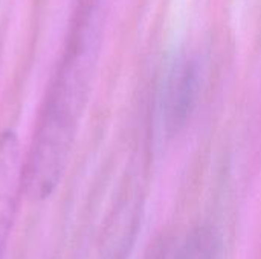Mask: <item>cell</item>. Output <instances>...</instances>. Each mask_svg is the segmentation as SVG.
<instances>
[{
    "label": "cell",
    "instance_id": "cell-2",
    "mask_svg": "<svg viewBox=\"0 0 261 259\" xmlns=\"http://www.w3.org/2000/svg\"><path fill=\"white\" fill-rule=\"evenodd\" d=\"M199 95V67L193 58H180L173 64L164 85L162 121L168 134L184 128L196 107Z\"/></svg>",
    "mask_w": 261,
    "mask_h": 259
},
{
    "label": "cell",
    "instance_id": "cell-1",
    "mask_svg": "<svg viewBox=\"0 0 261 259\" xmlns=\"http://www.w3.org/2000/svg\"><path fill=\"white\" fill-rule=\"evenodd\" d=\"M106 0H76L69 34L41 107L21 169V188L34 200L49 197L66 171L96 67Z\"/></svg>",
    "mask_w": 261,
    "mask_h": 259
}]
</instances>
